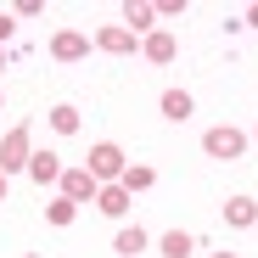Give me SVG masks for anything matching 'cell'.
I'll return each instance as SVG.
<instances>
[{
	"instance_id": "cell-1",
	"label": "cell",
	"mask_w": 258,
	"mask_h": 258,
	"mask_svg": "<svg viewBox=\"0 0 258 258\" xmlns=\"http://www.w3.org/2000/svg\"><path fill=\"white\" fill-rule=\"evenodd\" d=\"M84 168L96 174V185H118V180H123V168H129V157H123L118 141H96L90 157H84Z\"/></svg>"
},
{
	"instance_id": "cell-2",
	"label": "cell",
	"mask_w": 258,
	"mask_h": 258,
	"mask_svg": "<svg viewBox=\"0 0 258 258\" xmlns=\"http://www.w3.org/2000/svg\"><path fill=\"white\" fill-rule=\"evenodd\" d=\"M202 152H208L213 163H236V157L247 152V129H236V123H213L208 135H202Z\"/></svg>"
},
{
	"instance_id": "cell-3",
	"label": "cell",
	"mask_w": 258,
	"mask_h": 258,
	"mask_svg": "<svg viewBox=\"0 0 258 258\" xmlns=\"http://www.w3.org/2000/svg\"><path fill=\"white\" fill-rule=\"evenodd\" d=\"M28 157H34V141H28V123H12L6 135H0V174H17V168H28Z\"/></svg>"
},
{
	"instance_id": "cell-4",
	"label": "cell",
	"mask_w": 258,
	"mask_h": 258,
	"mask_svg": "<svg viewBox=\"0 0 258 258\" xmlns=\"http://www.w3.org/2000/svg\"><path fill=\"white\" fill-rule=\"evenodd\" d=\"M56 185H62L56 197H68L73 208H84V202H96V191H101V185H96V174H90V168H84V163L62 168V180H56Z\"/></svg>"
},
{
	"instance_id": "cell-5",
	"label": "cell",
	"mask_w": 258,
	"mask_h": 258,
	"mask_svg": "<svg viewBox=\"0 0 258 258\" xmlns=\"http://www.w3.org/2000/svg\"><path fill=\"white\" fill-rule=\"evenodd\" d=\"M90 45H101L107 56H135V51H141V39L129 34L123 23H107V28H96V34H90Z\"/></svg>"
},
{
	"instance_id": "cell-6",
	"label": "cell",
	"mask_w": 258,
	"mask_h": 258,
	"mask_svg": "<svg viewBox=\"0 0 258 258\" xmlns=\"http://www.w3.org/2000/svg\"><path fill=\"white\" fill-rule=\"evenodd\" d=\"M141 56H146V62H157V68H168V62L180 56V39L168 34V28H152V34L141 39Z\"/></svg>"
},
{
	"instance_id": "cell-7",
	"label": "cell",
	"mask_w": 258,
	"mask_h": 258,
	"mask_svg": "<svg viewBox=\"0 0 258 258\" xmlns=\"http://www.w3.org/2000/svg\"><path fill=\"white\" fill-rule=\"evenodd\" d=\"M51 56H56V62H79V56H90V34H79V28L51 34Z\"/></svg>"
},
{
	"instance_id": "cell-8",
	"label": "cell",
	"mask_w": 258,
	"mask_h": 258,
	"mask_svg": "<svg viewBox=\"0 0 258 258\" xmlns=\"http://www.w3.org/2000/svg\"><path fill=\"white\" fill-rule=\"evenodd\" d=\"M62 168H68V163H62L56 152H34V157H28V168H23V174H28L34 185H56V180H62Z\"/></svg>"
},
{
	"instance_id": "cell-9",
	"label": "cell",
	"mask_w": 258,
	"mask_h": 258,
	"mask_svg": "<svg viewBox=\"0 0 258 258\" xmlns=\"http://www.w3.org/2000/svg\"><path fill=\"white\" fill-rule=\"evenodd\" d=\"M225 225L230 230H252L258 225V202L252 197H225Z\"/></svg>"
},
{
	"instance_id": "cell-10",
	"label": "cell",
	"mask_w": 258,
	"mask_h": 258,
	"mask_svg": "<svg viewBox=\"0 0 258 258\" xmlns=\"http://www.w3.org/2000/svg\"><path fill=\"white\" fill-rule=\"evenodd\" d=\"M152 23H157V6H146V0H129V6H123V28L135 34V39H146Z\"/></svg>"
},
{
	"instance_id": "cell-11",
	"label": "cell",
	"mask_w": 258,
	"mask_h": 258,
	"mask_svg": "<svg viewBox=\"0 0 258 258\" xmlns=\"http://www.w3.org/2000/svg\"><path fill=\"white\" fill-rule=\"evenodd\" d=\"M157 112H163L168 123H185V118L197 112V101H191L185 90H163V96H157Z\"/></svg>"
},
{
	"instance_id": "cell-12",
	"label": "cell",
	"mask_w": 258,
	"mask_h": 258,
	"mask_svg": "<svg viewBox=\"0 0 258 258\" xmlns=\"http://www.w3.org/2000/svg\"><path fill=\"white\" fill-rule=\"evenodd\" d=\"M146 241H152V236H146L141 225H123V230L112 236V252H118V258H141V252H146Z\"/></svg>"
},
{
	"instance_id": "cell-13",
	"label": "cell",
	"mask_w": 258,
	"mask_h": 258,
	"mask_svg": "<svg viewBox=\"0 0 258 258\" xmlns=\"http://www.w3.org/2000/svg\"><path fill=\"white\" fill-rule=\"evenodd\" d=\"M157 252H163V258H191V252H197V236H191V230H163V236H157Z\"/></svg>"
},
{
	"instance_id": "cell-14",
	"label": "cell",
	"mask_w": 258,
	"mask_h": 258,
	"mask_svg": "<svg viewBox=\"0 0 258 258\" xmlns=\"http://www.w3.org/2000/svg\"><path fill=\"white\" fill-rule=\"evenodd\" d=\"M129 202H135V197H129L123 185H101V191H96V208L107 213V219H123V213H129Z\"/></svg>"
},
{
	"instance_id": "cell-15",
	"label": "cell",
	"mask_w": 258,
	"mask_h": 258,
	"mask_svg": "<svg viewBox=\"0 0 258 258\" xmlns=\"http://www.w3.org/2000/svg\"><path fill=\"white\" fill-rule=\"evenodd\" d=\"M118 185H123L129 197H141V191H152V185H157V168H152V163H129Z\"/></svg>"
},
{
	"instance_id": "cell-16",
	"label": "cell",
	"mask_w": 258,
	"mask_h": 258,
	"mask_svg": "<svg viewBox=\"0 0 258 258\" xmlns=\"http://www.w3.org/2000/svg\"><path fill=\"white\" fill-rule=\"evenodd\" d=\"M45 123H51V129H56V135H79V107H73V101H56V107H51V118H45Z\"/></svg>"
},
{
	"instance_id": "cell-17",
	"label": "cell",
	"mask_w": 258,
	"mask_h": 258,
	"mask_svg": "<svg viewBox=\"0 0 258 258\" xmlns=\"http://www.w3.org/2000/svg\"><path fill=\"white\" fill-rule=\"evenodd\" d=\"M73 213H79V208H73L68 197H51V202H45V219H51L56 230H68V225H73Z\"/></svg>"
},
{
	"instance_id": "cell-18",
	"label": "cell",
	"mask_w": 258,
	"mask_h": 258,
	"mask_svg": "<svg viewBox=\"0 0 258 258\" xmlns=\"http://www.w3.org/2000/svg\"><path fill=\"white\" fill-rule=\"evenodd\" d=\"M12 34H17V17H12V12H0V45H6Z\"/></svg>"
},
{
	"instance_id": "cell-19",
	"label": "cell",
	"mask_w": 258,
	"mask_h": 258,
	"mask_svg": "<svg viewBox=\"0 0 258 258\" xmlns=\"http://www.w3.org/2000/svg\"><path fill=\"white\" fill-rule=\"evenodd\" d=\"M247 28H258V6H247Z\"/></svg>"
},
{
	"instance_id": "cell-20",
	"label": "cell",
	"mask_w": 258,
	"mask_h": 258,
	"mask_svg": "<svg viewBox=\"0 0 258 258\" xmlns=\"http://www.w3.org/2000/svg\"><path fill=\"white\" fill-rule=\"evenodd\" d=\"M0 202H6V174H0Z\"/></svg>"
},
{
	"instance_id": "cell-21",
	"label": "cell",
	"mask_w": 258,
	"mask_h": 258,
	"mask_svg": "<svg viewBox=\"0 0 258 258\" xmlns=\"http://www.w3.org/2000/svg\"><path fill=\"white\" fill-rule=\"evenodd\" d=\"M208 258H236V252H208Z\"/></svg>"
},
{
	"instance_id": "cell-22",
	"label": "cell",
	"mask_w": 258,
	"mask_h": 258,
	"mask_svg": "<svg viewBox=\"0 0 258 258\" xmlns=\"http://www.w3.org/2000/svg\"><path fill=\"white\" fill-rule=\"evenodd\" d=\"M247 141H258V123H252V135H247Z\"/></svg>"
},
{
	"instance_id": "cell-23",
	"label": "cell",
	"mask_w": 258,
	"mask_h": 258,
	"mask_svg": "<svg viewBox=\"0 0 258 258\" xmlns=\"http://www.w3.org/2000/svg\"><path fill=\"white\" fill-rule=\"evenodd\" d=\"M0 107H6V90H0Z\"/></svg>"
},
{
	"instance_id": "cell-24",
	"label": "cell",
	"mask_w": 258,
	"mask_h": 258,
	"mask_svg": "<svg viewBox=\"0 0 258 258\" xmlns=\"http://www.w3.org/2000/svg\"><path fill=\"white\" fill-rule=\"evenodd\" d=\"M23 258H39V252H23Z\"/></svg>"
},
{
	"instance_id": "cell-25",
	"label": "cell",
	"mask_w": 258,
	"mask_h": 258,
	"mask_svg": "<svg viewBox=\"0 0 258 258\" xmlns=\"http://www.w3.org/2000/svg\"><path fill=\"white\" fill-rule=\"evenodd\" d=\"M0 68H6V56H0Z\"/></svg>"
}]
</instances>
